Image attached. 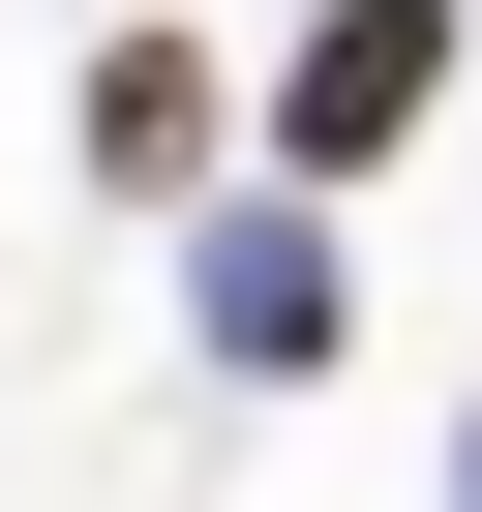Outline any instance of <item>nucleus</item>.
<instances>
[{"label": "nucleus", "instance_id": "nucleus-1", "mask_svg": "<svg viewBox=\"0 0 482 512\" xmlns=\"http://www.w3.org/2000/svg\"><path fill=\"white\" fill-rule=\"evenodd\" d=\"M422 121H452V0H332V31L272 61V151H302V181H362V151H422Z\"/></svg>", "mask_w": 482, "mask_h": 512}, {"label": "nucleus", "instance_id": "nucleus-2", "mask_svg": "<svg viewBox=\"0 0 482 512\" xmlns=\"http://www.w3.org/2000/svg\"><path fill=\"white\" fill-rule=\"evenodd\" d=\"M211 362H332V241L302 211H211Z\"/></svg>", "mask_w": 482, "mask_h": 512}, {"label": "nucleus", "instance_id": "nucleus-3", "mask_svg": "<svg viewBox=\"0 0 482 512\" xmlns=\"http://www.w3.org/2000/svg\"><path fill=\"white\" fill-rule=\"evenodd\" d=\"M211 121H241V91H211L181 31H121V61H91V181H211Z\"/></svg>", "mask_w": 482, "mask_h": 512}]
</instances>
